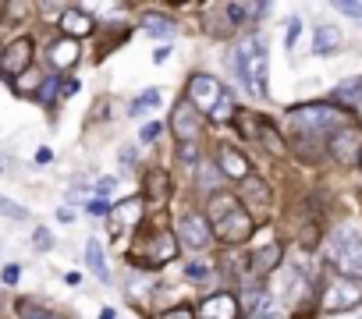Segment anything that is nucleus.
<instances>
[{"instance_id": "a211bd4d", "label": "nucleus", "mask_w": 362, "mask_h": 319, "mask_svg": "<svg viewBox=\"0 0 362 319\" xmlns=\"http://www.w3.org/2000/svg\"><path fill=\"white\" fill-rule=\"evenodd\" d=\"M75 61H78V43L75 40H61V43L50 47V64L54 68H71Z\"/></svg>"}, {"instance_id": "f8f14e48", "label": "nucleus", "mask_w": 362, "mask_h": 319, "mask_svg": "<svg viewBox=\"0 0 362 319\" xmlns=\"http://www.w3.org/2000/svg\"><path fill=\"white\" fill-rule=\"evenodd\" d=\"M177 234H181V241H185L189 248H206L210 245V224H206V217H181V224H177Z\"/></svg>"}, {"instance_id": "37998d69", "label": "nucleus", "mask_w": 362, "mask_h": 319, "mask_svg": "<svg viewBox=\"0 0 362 319\" xmlns=\"http://www.w3.org/2000/svg\"><path fill=\"white\" fill-rule=\"evenodd\" d=\"M0 171H4V167H0Z\"/></svg>"}, {"instance_id": "79ce46f5", "label": "nucleus", "mask_w": 362, "mask_h": 319, "mask_svg": "<svg viewBox=\"0 0 362 319\" xmlns=\"http://www.w3.org/2000/svg\"><path fill=\"white\" fill-rule=\"evenodd\" d=\"M252 319H277V315H252Z\"/></svg>"}, {"instance_id": "58836bf2", "label": "nucleus", "mask_w": 362, "mask_h": 319, "mask_svg": "<svg viewBox=\"0 0 362 319\" xmlns=\"http://www.w3.org/2000/svg\"><path fill=\"white\" fill-rule=\"evenodd\" d=\"M167 57H170V50H167V47H160V50H156V54H153V61H156V64H163V61H167Z\"/></svg>"}, {"instance_id": "473e14b6", "label": "nucleus", "mask_w": 362, "mask_h": 319, "mask_svg": "<svg viewBox=\"0 0 362 319\" xmlns=\"http://www.w3.org/2000/svg\"><path fill=\"white\" fill-rule=\"evenodd\" d=\"M156 135H160V124H146V128H142V135H139V138H142V142H153V138H156Z\"/></svg>"}, {"instance_id": "412c9836", "label": "nucleus", "mask_w": 362, "mask_h": 319, "mask_svg": "<svg viewBox=\"0 0 362 319\" xmlns=\"http://www.w3.org/2000/svg\"><path fill=\"white\" fill-rule=\"evenodd\" d=\"M142 25H146V32H149V36H160V40H170V36H174V25H170L163 15H146V22H142Z\"/></svg>"}, {"instance_id": "bb28decb", "label": "nucleus", "mask_w": 362, "mask_h": 319, "mask_svg": "<svg viewBox=\"0 0 362 319\" xmlns=\"http://www.w3.org/2000/svg\"><path fill=\"white\" fill-rule=\"evenodd\" d=\"M259 131H263V142H267V149H270V152H281V149H284V145L277 142V131H274L267 121H259Z\"/></svg>"}, {"instance_id": "20e7f679", "label": "nucleus", "mask_w": 362, "mask_h": 319, "mask_svg": "<svg viewBox=\"0 0 362 319\" xmlns=\"http://www.w3.org/2000/svg\"><path fill=\"white\" fill-rule=\"evenodd\" d=\"M330 263L344 277H362V234L355 227H337L330 234Z\"/></svg>"}, {"instance_id": "0eeeda50", "label": "nucleus", "mask_w": 362, "mask_h": 319, "mask_svg": "<svg viewBox=\"0 0 362 319\" xmlns=\"http://www.w3.org/2000/svg\"><path fill=\"white\" fill-rule=\"evenodd\" d=\"M330 156L337 160V164H355V160L362 156V131L355 124H344L341 131H334L330 138Z\"/></svg>"}, {"instance_id": "72a5a7b5", "label": "nucleus", "mask_w": 362, "mask_h": 319, "mask_svg": "<svg viewBox=\"0 0 362 319\" xmlns=\"http://www.w3.org/2000/svg\"><path fill=\"white\" fill-rule=\"evenodd\" d=\"M89 213H100L103 217V213H110V203L107 199H96V203H89Z\"/></svg>"}, {"instance_id": "a878e982", "label": "nucleus", "mask_w": 362, "mask_h": 319, "mask_svg": "<svg viewBox=\"0 0 362 319\" xmlns=\"http://www.w3.org/2000/svg\"><path fill=\"white\" fill-rule=\"evenodd\" d=\"M231 114H235V110H231V89H228V92L221 96V103L210 110V117H214V121H228Z\"/></svg>"}, {"instance_id": "aec40b11", "label": "nucleus", "mask_w": 362, "mask_h": 319, "mask_svg": "<svg viewBox=\"0 0 362 319\" xmlns=\"http://www.w3.org/2000/svg\"><path fill=\"white\" fill-rule=\"evenodd\" d=\"M334 100H341V103H358V100H362V78L341 82V85L334 89Z\"/></svg>"}, {"instance_id": "4468645a", "label": "nucleus", "mask_w": 362, "mask_h": 319, "mask_svg": "<svg viewBox=\"0 0 362 319\" xmlns=\"http://www.w3.org/2000/svg\"><path fill=\"white\" fill-rule=\"evenodd\" d=\"M277 263H281V248H277V245H263V248H256L252 259H249V280H252V277H267Z\"/></svg>"}, {"instance_id": "cd10ccee", "label": "nucleus", "mask_w": 362, "mask_h": 319, "mask_svg": "<svg viewBox=\"0 0 362 319\" xmlns=\"http://www.w3.org/2000/svg\"><path fill=\"white\" fill-rule=\"evenodd\" d=\"M185 277L196 280V284H203V280L210 277V266H206V263H189V266H185Z\"/></svg>"}, {"instance_id": "c9c22d12", "label": "nucleus", "mask_w": 362, "mask_h": 319, "mask_svg": "<svg viewBox=\"0 0 362 319\" xmlns=\"http://www.w3.org/2000/svg\"><path fill=\"white\" fill-rule=\"evenodd\" d=\"M4 284H18V266H8L4 270Z\"/></svg>"}, {"instance_id": "9d476101", "label": "nucleus", "mask_w": 362, "mask_h": 319, "mask_svg": "<svg viewBox=\"0 0 362 319\" xmlns=\"http://www.w3.org/2000/svg\"><path fill=\"white\" fill-rule=\"evenodd\" d=\"M29 64H33V40H15L0 57V71L4 75H22Z\"/></svg>"}, {"instance_id": "393cba45", "label": "nucleus", "mask_w": 362, "mask_h": 319, "mask_svg": "<svg viewBox=\"0 0 362 319\" xmlns=\"http://www.w3.org/2000/svg\"><path fill=\"white\" fill-rule=\"evenodd\" d=\"M18 315H22V319H57V315H50L47 308H40V305H33V301H22V305H18Z\"/></svg>"}, {"instance_id": "ea45409f", "label": "nucleus", "mask_w": 362, "mask_h": 319, "mask_svg": "<svg viewBox=\"0 0 362 319\" xmlns=\"http://www.w3.org/2000/svg\"><path fill=\"white\" fill-rule=\"evenodd\" d=\"M177 152H181V160H196V149H192V145H181Z\"/></svg>"}, {"instance_id": "f03ea898", "label": "nucleus", "mask_w": 362, "mask_h": 319, "mask_svg": "<svg viewBox=\"0 0 362 319\" xmlns=\"http://www.w3.org/2000/svg\"><path fill=\"white\" fill-rule=\"evenodd\" d=\"M291 124H295V131H298V135L313 138V135L341 131V128H344V124H351V121H348V114H344V110H337V107L309 103V107H295V110H291Z\"/></svg>"}, {"instance_id": "423d86ee", "label": "nucleus", "mask_w": 362, "mask_h": 319, "mask_svg": "<svg viewBox=\"0 0 362 319\" xmlns=\"http://www.w3.org/2000/svg\"><path fill=\"white\" fill-rule=\"evenodd\" d=\"M362 301V287L355 284V280H330L327 287H323V298H320V305L327 308V312H344V308H355Z\"/></svg>"}, {"instance_id": "1a4fd4ad", "label": "nucleus", "mask_w": 362, "mask_h": 319, "mask_svg": "<svg viewBox=\"0 0 362 319\" xmlns=\"http://www.w3.org/2000/svg\"><path fill=\"white\" fill-rule=\"evenodd\" d=\"M170 131L177 135L181 145H192L199 138V110L185 100V103H177L174 114H170Z\"/></svg>"}, {"instance_id": "6ab92c4d", "label": "nucleus", "mask_w": 362, "mask_h": 319, "mask_svg": "<svg viewBox=\"0 0 362 319\" xmlns=\"http://www.w3.org/2000/svg\"><path fill=\"white\" fill-rule=\"evenodd\" d=\"M86 263H89V270H93L103 284H110V270H107V263H103V248H100V241H96V238H89V241H86Z\"/></svg>"}, {"instance_id": "f704fd0d", "label": "nucleus", "mask_w": 362, "mask_h": 319, "mask_svg": "<svg viewBox=\"0 0 362 319\" xmlns=\"http://www.w3.org/2000/svg\"><path fill=\"white\" fill-rule=\"evenodd\" d=\"M36 245H40V248H50V234H47L43 227L36 231Z\"/></svg>"}, {"instance_id": "7c9ffc66", "label": "nucleus", "mask_w": 362, "mask_h": 319, "mask_svg": "<svg viewBox=\"0 0 362 319\" xmlns=\"http://www.w3.org/2000/svg\"><path fill=\"white\" fill-rule=\"evenodd\" d=\"M341 15H351V18H358L362 22V4H334Z\"/></svg>"}, {"instance_id": "4be33fe9", "label": "nucleus", "mask_w": 362, "mask_h": 319, "mask_svg": "<svg viewBox=\"0 0 362 319\" xmlns=\"http://www.w3.org/2000/svg\"><path fill=\"white\" fill-rule=\"evenodd\" d=\"M267 185L263 181H252V178H245V199L249 203H259V206H267Z\"/></svg>"}, {"instance_id": "2f4dec72", "label": "nucleus", "mask_w": 362, "mask_h": 319, "mask_svg": "<svg viewBox=\"0 0 362 319\" xmlns=\"http://www.w3.org/2000/svg\"><path fill=\"white\" fill-rule=\"evenodd\" d=\"M54 92H57V78H47V85L40 89V100H54Z\"/></svg>"}, {"instance_id": "c03bdc74", "label": "nucleus", "mask_w": 362, "mask_h": 319, "mask_svg": "<svg viewBox=\"0 0 362 319\" xmlns=\"http://www.w3.org/2000/svg\"><path fill=\"white\" fill-rule=\"evenodd\" d=\"M358 160H362V156H358Z\"/></svg>"}, {"instance_id": "dca6fc26", "label": "nucleus", "mask_w": 362, "mask_h": 319, "mask_svg": "<svg viewBox=\"0 0 362 319\" xmlns=\"http://www.w3.org/2000/svg\"><path fill=\"white\" fill-rule=\"evenodd\" d=\"M146 195H149L153 203H160V199H167V195H170V174H167L163 167L146 171Z\"/></svg>"}, {"instance_id": "f3484780", "label": "nucleus", "mask_w": 362, "mask_h": 319, "mask_svg": "<svg viewBox=\"0 0 362 319\" xmlns=\"http://www.w3.org/2000/svg\"><path fill=\"white\" fill-rule=\"evenodd\" d=\"M337 47H341V32H337L334 25H316V36H313V54L327 57V54H334Z\"/></svg>"}, {"instance_id": "9b49d317", "label": "nucleus", "mask_w": 362, "mask_h": 319, "mask_svg": "<svg viewBox=\"0 0 362 319\" xmlns=\"http://www.w3.org/2000/svg\"><path fill=\"white\" fill-rule=\"evenodd\" d=\"M217 171H221L224 178H231V181H245V178H249V160H245L238 149L221 145V149H217Z\"/></svg>"}, {"instance_id": "7ed1b4c3", "label": "nucleus", "mask_w": 362, "mask_h": 319, "mask_svg": "<svg viewBox=\"0 0 362 319\" xmlns=\"http://www.w3.org/2000/svg\"><path fill=\"white\" fill-rule=\"evenodd\" d=\"M235 68L256 96H267V43L259 36L242 40V47L235 54Z\"/></svg>"}, {"instance_id": "e433bc0d", "label": "nucleus", "mask_w": 362, "mask_h": 319, "mask_svg": "<svg viewBox=\"0 0 362 319\" xmlns=\"http://www.w3.org/2000/svg\"><path fill=\"white\" fill-rule=\"evenodd\" d=\"M121 164H124V167L135 164V149H121Z\"/></svg>"}, {"instance_id": "5701e85b", "label": "nucleus", "mask_w": 362, "mask_h": 319, "mask_svg": "<svg viewBox=\"0 0 362 319\" xmlns=\"http://www.w3.org/2000/svg\"><path fill=\"white\" fill-rule=\"evenodd\" d=\"M156 103H160V92L149 89V92H142L139 100H132V114H142V110H149V107H156Z\"/></svg>"}, {"instance_id": "6e6552de", "label": "nucleus", "mask_w": 362, "mask_h": 319, "mask_svg": "<svg viewBox=\"0 0 362 319\" xmlns=\"http://www.w3.org/2000/svg\"><path fill=\"white\" fill-rule=\"evenodd\" d=\"M221 96H224V89H221V82L214 75H192V82H189V103L199 114L203 110H214L221 103Z\"/></svg>"}, {"instance_id": "4c0bfd02", "label": "nucleus", "mask_w": 362, "mask_h": 319, "mask_svg": "<svg viewBox=\"0 0 362 319\" xmlns=\"http://www.w3.org/2000/svg\"><path fill=\"white\" fill-rule=\"evenodd\" d=\"M114 188H117V181H114V178H103V181H100V192H103V195H107V192H114Z\"/></svg>"}, {"instance_id": "c85d7f7f", "label": "nucleus", "mask_w": 362, "mask_h": 319, "mask_svg": "<svg viewBox=\"0 0 362 319\" xmlns=\"http://www.w3.org/2000/svg\"><path fill=\"white\" fill-rule=\"evenodd\" d=\"M298 32H302V22H298V18H291V22H288V36H284V47H288V50L295 47V40H298Z\"/></svg>"}, {"instance_id": "2eb2a0df", "label": "nucleus", "mask_w": 362, "mask_h": 319, "mask_svg": "<svg viewBox=\"0 0 362 319\" xmlns=\"http://www.w3.org/2000/svg\"><path fill=\"white\" fill-rule=\"evenodd\" d=\"M61 29H64V40H78V36H89L93 32V18L86 11L71 8V11L61 15Z\"/></svg>"}, {"instance_id": "c756f323", "label": "nucleus", "mask_w": 362, "mask_h": 319, "mask_svg": "<svg viewBox=\"0 0 362 319\" xmlns=\"http://www.w3.org/2000/svg\"><path fill=\"white\" fill-rule=\"evenodd\" d=\"M163 319H196V312H192L189 305H177V308H170Z\"/></svg>"}, {"instance_id": "a19ab883", "label": "nucleus", "mask_w": 362, "mask_h": 319, "mask_svg": "<svg viewBox=\"0 0 362 319\" xmlns=\"http://www.w3.org/2000/svg\"><path fill=\"white\" fill-rule=\"evenodd\" d=\"M64 92H68V96H71V92H78V82H75V78H68V82H64Z\"/></svg>"}, {"instance_id": "b1692460", "label": "nucleus", "mask_w": 362, "mask_h": 319, "mask_svg": "<svg viewBox=\"0 0 362 319\" xmlns=\"http://www.w3.org/2000/svg\"><path fill=\"white\" fill-rule=\"evenodd\" d=\"M0 213L11 217V220H25V217H29L25 206H18V203H11V199H4V195H0Z\"/></svg>"}, {"instance_id": "ddd939ff", "label": "nucleus", "mask_w": 362, "mask_h": 319, "mask_svg": "<svg viewBox=\"0 0 362 319\" xmlns=\"http://www.w3.org/2000/svg\"><path fill=\"white\" fill-rule=\"evenodd\" d=\"M199 319H238V298L235 294H210L199 305Z\"/></svg>"}, {"instance_id": "39448f33", "label": "nucleus", "mask_w": 362, "mask_h": 319, "mask_svg": "<svg viewBox=\"0 0 362 319\" xmlns=\"http://www.w3.org/2000/svg\"><path fill=\"white\" fill-rule=\"evenodd\" d=\"M174 255H177V238H174L170 231H163V227L149 231V234L139 238L135 248H132V259L142 263V266H163V263L174 259Z\"/></svg>"}, {"instance_id": "f257e3e1", "label": "nucleus", "mask_w": 362, "mask_h": 319, "mask_svg": "<svg viewBox=\"0 0 362 319\" xmlns=\"http://www.w3.org/2000/svg\"><path fill=\"white\" fill-rule=\"evenodd\" d=\"M206 220L214 224V234L221 241H228V245H242V241L252 238V217L231 195H214L210 199V210H206Z\"/></svg>"}]
</instances>
